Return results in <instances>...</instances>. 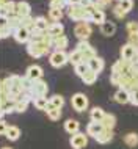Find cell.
Listing matches in <instances>:
<instances>
[{"instance_id":"13","label":"cell","mask_w":138,"mask_h":149,"mask_svg":"<svg viewBox=\"0 0 138 149\" xmlns=\"http://www.w3.org/2000/svg\"><path fill=\"white\" fill-rule=\"evenodd\" d=\"M113 99H115L118 104H123V105H124V104H130V91L119 88V90H116Z\"/></svg>"},{"instance_id":"47","label":"cell","mask_w":138,"mask_h":149,"mask_svg":"<svg viewBox=\"0 0 138 149\" xmlns=\"http://www.w3.org/2000/svg\"><path fill=\"white\" fill-rule=\"evenodd\" d=\"M80 5L82 6H91V5H94V0H82V2H80Z\"/></svg>"},{"instance_id":"40","label":"cell","mask_w":138,"mask_h":149,"mask_svg":"<svg viewBox=\"0 0 138 149\" xmlns=\"http://www.w3.org/2000/svg\"><path fill=\"white\" fill-rule=\"evenodd\" d=\"M121 5V8L125 11V13H129V11L133 8V0H121V2H118Z\"/></svg>"},{"instance_id":"31","label":"cell","mask_w":138,"mask_h":149,"mask_svg":"<svg viewBox=\"0 0 138 149\" xmlns=\"http://www.w3.org/2000/svg\"><path fill=\"white\" fill-rule=\"evenodd\" d=\"M30 102H31V100L27 99L25 96H24L22 99L16 100V113H24V111L27 110V107H28V104H30Z\"/></svg>"},{"instance_id":"7","label":"cell","mask_w":138,"mask_h":149,"mask_svg":"<svg viewBox=\"0 0 138 149\" xmlns=\"http://www.w3.org/2000/svg\"><path fill=\"white\" fill-rule=\"evenodd\" d=\"M88 134H83V132H77V134L71 135V140H69V143H71L72 149H83L86 148L88 144Z\"/></svg>"},{"instance_id":"36","label":"cell","mask_w":138,"mask_h":149,"mask_svg":"<svg viewBox=\"0 0 138 149\" xmlns=\"http://www.w3.org/2000/svg\"><path fill=\"white\" fill-rule=\"evenodd\" d=\"M68 6L66 0H50L49 2V10H64Z\"/></svg>"},{"instance_id":"25","label":"cell","mask_w":138,"mask_h":149,"mask_svg":"<svg viewBox=\"0 0 138 149\" xmlns=\"http://www.w3.org/2000/svg\"><path fill=\"white\" fill-rule=\"evenodd\" d=\"M123 140H124V143L127 144L129 148L138 146V134H135V132H129V134H125Z\"/></svg>"},{"instance_id":"11","label":"cell","mask_w":138,"mask_h":149,"mask_svg":"<svg viewBox=\"0 0 138 149\" xmlns=\"http://www.w3.org/2000/svg\"><path fill=\"white\" fill-rule=\"evenodd\" d=\"M25 75H27V77H30L31 80H39V79H43L44 71H43L41 66H38V64H31V66L27 68Z\"/></svg>"},{"instance_id":"24","label":"cell","mask_w":138,"mask_h":149,"mask_svg":"<svg viewBox=\"0 0 138 149\" xmlns=\"http://www.w3.org/2000/svg\"><path fill=\"white\" fill-rule=\"evenodd\" d=\"M19 136H21V129H19L17 126H10L8 127L5 138H8L10 141H16V140H19Z\"/></svg>"},{"instance_id":"33","label":"cell","mask_w":138,"mask_h":149,"mask_svg":"<svg viewBox=\"0 0 138 149\" xmlns=\"http://www.w3.org/2000/svg\"><path fill=\"white\" fill-rule=\"evenodd\" d=\"M33 104H35V107L38 108V110H44V111H46L47 107H49V99L46 97V96H39V97H36L33 100Z\"/></svg>"},{"instance_id":"22","label":"cell","mask_w":138,"mask_h":149,"mask_svg":"<svg viewBox=\"0 0 138 149\" xmlns=\"http://www.w3.org/2000/svg\"><path fill=\"white\" fill-rule=\"evenodd\" d=\"M14 11H16V2L10 0L6 3H2V8H0V14L2 16H11L14 14Z\"/></svg>"},{"instance_id":"46","label":"cell","mask_w":138,"mask_h":149,"mask_svg":"<svg viewBox=\"0 0 138 149\" xmlns=\"http://www.w3.org/2000/svg\"><path fill=\"white\" fill-rule=\"evenodd\" d=\"M0 126H2V127H0V129H2V136H5L6 135V130H8V127H10V126H8L5 121H3V118H2V121H0Z\"/></svg>"},{"instance_id":"20","label":"cell","mask_w":138,"mask_h":149,"mask_svg":"<svg viewBox=\"0 0 138 149\" xmlns=\"http://www.w3.org/2000/svg\"><path fill=\"white\" fill-rule=\"evenodd\" d=\"M69 46V39L66 35H60L54 38V49L55 50H64Z\"/></svg>"},{"instance_id":"28","label":"cell","mask_w":138,"mask_h":149,"mask_svg":"<svg viewBox=\"0 0 138 149\" xmlns=\"http://www.w3.org/2000/svg\"><path fill=\"white\" fill-rule=\"evenodd\" d=\"M46 113H47V118L50 121H58L60 118H61V115H63L61 108H55V107H47Z\"/></svg>"},{"instance_id":"21","label":"cell","mask_w":138,"mask_h":149,"mask_svg":"<svg viewBox=\"0 0 138 149\" xmlns=\"http://www.w3.org/2000/svg\"><path fill=\"white\" fill-rule=\"evenodd\" d=\"M113 136H115V135H113V130H108V129H105L102 134L97 135L94 140H96V141L99 143V144H107V143H110L112 140H113Z\"/></svg>"},{"instance_id":"10","label":"cell","mask_w":138,"mask_h":149,"mask_svg":"<svg viewBox=\"0 0 138 149\" xmlns=\"http://www.w3.org/2000/svg\"><path fill=\"white\" fill-rule=\"evenodd\" d=\"M104 130H105L104 124L102 123H97V121H90L88 126H86V134L90 136H93V138H96L97 135H100Z\"/></svg>"},{"instance_id":"3","label":"cell","mask_w":138,"mask_h":149,"mask_svg":"<svg viewBox=\"0 0 138 149\" xmlns=\"http://www.w3.org/2000/svg\"><path fill=\"white\" fill-rule=\"evenodd\" d=\"M49 63L54 68H63L64 64L69 63V54H66L64 50H54L49 57Z\"/></svg>"},{"instance_id":"23","label":"cell","mask_w":138,"mask_h":149,"mask_svg":"<svg viewBox=\"0 0 138 149\" xmlns=\"http://www.w3.org/2000/svg\"><path fill=\"white\" fill-rule=\"evenodd\" d=\"M105 115H107V113H105L100 107H93L91 111H90L91 121H97V123H102V119L105 118Z\"/></svg>"},{"instance_id":"51","label":"cell","mask_w":138,"mask_h":149,"mask_svg":"<svg viewBox=\"0 0 138 149\" xmlns=\"http://www.w3.org/2000/svg\"><path fill=\"white\" fill-rule=\"evenodd\" d=\"M118 2H121V0H118Z\"/></svg>"},{"instance_id":"5","label":"cell","mask_w":138,"mask_h":149,"mask_svg":"<svg viewBox=\"0 0 138 149\" xmlns=\"http://www.w3.org/2000/svg\"><path fill=\"white\" fill-rule=\"evenodd\" d=\"M71 104H72V108H74L75 111H79V113H82L88 108V97L83 94V93H75L74 96H72L71 99Z\"/></svg>"},{"instance_id":"42","label":"cell","mask_w":138,"mask_h":149,"mask_svg":"<svg viewBox=\"0 0 138 149\" xmlns=\"http://www.w3.org/2000/svg\"><path fill=\"white\" fill-rule=\"evenodd\" d=\"M127 39H129L127 42H129V44H132V46L138 50V31H137V33H130Z\"/></svg>"},{"instance_id":"16","label":"cell","mask_w":138,"mask_h":149,"mask_svg":"<svg viewBox=\"0 0 138 149\" xmlns=\"http://www.w3.org/2000/svg\"><path fill=\"white\" fill-rule=\"evenodd\" d=\"M64 130H66L69 135H74L77 132H80V123L77 119L69 118V119L64 121Z\"/></svg>"},{"instance_id":"15","label":"cell","mask_w":138,"mask_h":149,"mask_svg":"<svg viewBox=\"0 0 138 149\" xmlns=\"http://www.w3.org/2000/svg\"><path fill=\"white\" fill-rule=\"evenodd\" d=\"M47 35H50L52 38L64 35V25L61 22H50L49 24V29H47Z\"/></svg>"},{"instance_id":"45","label":"cell","mask_w":138,"mask_h":149,"mask_svg":"<svg viewBox=\"0 0 138 149\" xmlns=\"http://www.w3.org/2000/svg\"><path fill=\"white\" fill-rule=\"evenodd\" d=\"M94 2H96V6L99 8V10H104L107 5H110L112 0H94Z\"/></svg>"},{"instance_id":"6","label":"cell","mask_w":138,"mask_h":149,"mask_svg":"<svg viewBox=\"0 0 138 149\" xmlns=\"http://www.w3.org/2000/svg\"><path fill=\"white\" fill-rule=\"evenodd\" d=\"M75 49L82 52V55H83V60H85V61H90L91 58H94L96 55H97L96 49H94V47H93L88 41H79V44L75 46Z\"/></svg>"},{"instance_id":"17","label":"cell","mask_w":138,"mask_h":149,"mask_svg":"<svg viewBox=\"0 0 138 149\" xmlns=\"http://www.w3.org/2000/svg\"><path fill=\"white\" fill-rule=\"evenodd\" d=\"M0 111H2V118L5 115L16 113V100L14 99H8V100H5V102H2V105H0Z\"/></svg>"},{"instance_id":"41","label":"cell","mask_w":138,"mask_h":149,"mask_svg":"<svg viewBox=\"0 0 138 149\" xmlns=\"http://www.w3.org/2000/svg\"><path fill=\"white\" fill-rule=\"evenodd\" d=\"M113 14H115L118 19H124V17H125V14H127V13H125V11L123 10V8H121V5L118 3V5H116L115 8H113Z\"/></svg>"},{"instance_id":"2","label":"cell","mask_w":138,"mask_h":149,"mask_svg":"<svg viewBox=\"0 0 138 149\" xmlns=\"http://www.w3.org/2000/svg\"><path fill=\"white\" fill-rule=\"evenodd\" d=\"M49 50H50V47H49L44 41H41V42L30 41L27 44V52H28V55L33 57V58H41L43 55H46Z\"/></svg>"},{"instance_id":"8","label":"cell","mask_w":138,"mask_h":149,"mask_svg":"<svg viewBox=\"0 0 138 149\" xmlns=\"http://www.w3.org/2000/svg\"><path fill=\"white\" fill-rule=\"evenodd\" d=\"M13 38L17 41L19 44H28L31 39V30H28L27 27H19L14 30Z\"/></svg>"},{"instance_id":"48","label":"cell","mask_w":138,"mask_h":149,"mask_svg":"<svg viewBox=\"0 0 138 149\" xmlns=\"http://www.w3.org/2000/svg\"><path fill=\"white\" fill-rule=\"evenodd\" d=\"M66 2H68V6H69V5H80L82 0H66Z\"/></svg>"},{"instance_id":"50","label":"cell","mask_w":138,"mask_h":149,"mask_svg":"<svg viewBox=\"0 0 138 149\" xmlns=\"http://www.w3.org/2000/svg\"><path fill=\"white\" fill-rule=\"evenodd\" d=\"M2 149H11V148H8V146H3Z\"/></svg>"},{"instance_id":"43","label":"cell","mask_w":138,"mask_h":149,"mask_svg":"<svg viewBox=\"0 0 138 149\" xmlns=\"http://www.w3.org/2000/svg\"><path fill=\"white\" fill-rule=\"evenodd\" d=\"M125 29H127V33L130 35V33H137L138 31V22H129L127 25H125Z\"/></svg>"},{"instance_id":"19","label":"cell","mask_w":138,"mask_h":149,"mask_svg":"<svg viewBox=\"0 0 138 149\" xmlns=\"http://www.w3.org/2000/svg\"><path fill=\"white\" fill-rule=\"evenodd\" d=\"M100 33L104 36H113L116 33V24L115 22H110V21H105L102 25H100Z\"/></svg>"},{"instance_id":"30","label":"cell","mask_w":138,"mask_h":149,"mask_svg":"<svg viewBox=\"0 0 138 149\" xmlns=\"http://www.w3.org/2000/svg\"><path fill=\"white\" fill-rule=\"evenodd\" d=\"M107 21L105 19V13L104 10H96L94 13H93V17H91V22L93 24H97V25H102V24Z\"/></svg>"},{"instance_id":"32","label":"cell","mask_w":138,"mask_h":149,"mask_svg":"<svg viewBox=\"0 0 138 149\" xmlns=\"http://www.w3.org/2000/svg\"><path fill=\"white\" fill-rule=\"evenodd\" d=\"M49 24H50V22H47V19L44 17V16H38V17L35 19V29L43 30V31H47Z\"/></svg>"},{"instance_id":"35","label":"cell","mask_w":138,"mask_h":149,"mask_svg":"<svg viewBox=\"0 0 138 149\" xmlns=\"http://www.w3.org/2000/svg\"><path fill=\"white\" fill-rule=\"evenodd\" d=\"M96 80H97V72L91 71V69L82 77V82L85 85H93V83H96Z\"/></svg>"},{"instance_id":"37","label":"cell","mask_w":138,"mask_h":149,"mask_svg":"<svg viewBox=\"0 0 138 149\" xmlns=\"http://www.w3.org/2000/svg\"><path fill=\"white\" fill-rule=\"evenodd\" d=\"M49 19H50L52 22H61L63 10H49Z\"/></svg>"},{"instance_id":"4","label":"cell","mask_w":138,"mask_h":149,"mask_svg":"<svg viewBox=\"0 0 138 149\" xmlns=\"http://www.w3.org/2000/svg\"><path fill=\"white\" fill-rule=\"evenodd\" d=\"M91 33H93V29L90 22H77V25L74 27V35L75 38H79V41H88Z\"/></svg>"},{"instance_id":"39","label":"cell","mask_w":138,"mask_h":149,"mask_svg":"<svg viewBox=\"0 0 138 149\" xmlns=\"http://www.w3.org/2000/svg\"><path fill=\"white\" fill-rule=\"evenodd\" d=\"M35 19L31 16H27V17H22V27H27L28 30H35Z\"/></svg>"},{"instance_id":"27","label":"cell","mask_w":138,"mask_h":149,"mask_svg":"<svg viewBox=\"0 0 138 149\" xmlns=\"http://www.w3.org/2000/svg\"><path fill=\"white\" fill-rule=\"evenodd\" d=\"M82 61H85V60H83V55H82V52H80V50L74 49L72 52H69V63H71V64L77 66V64L82 63Z\"/></svg>"},{"instance_id":"29","label":"cell","mask_w":138,"mask_h":149,"mask_svg":"<svg viewBox=\"0 0 138 149\" xmlns=\"http://www.w3.org/2000/svg\"><path fill=\"white\" fill-rule=\"evenodd\" d=\"M102 124H104L105 129H108V130H113V129H115V126H116V118H115V115L107 113V115H105V118L102 119Z\"/></svg>"},{"instance_id":"12","label":"cell","mask_w":138,"mask_h":149,"mask_svg":"<svg viewBox=\"0 0 138 149\" xmlns=\"http://www.w3.org/2000/svg\"><path fill=\"white\" fill-rule=\"evenodd\" d=\"M31 6L28 5L27 2H24V0H21V2H16V11L14 14L21 16V17H27V16H31Z\"/></svg>"},{"instance_id":"18","label":"cell","mask_w":138,"mask_h":149,"mask_svg":"<svg viewBox=\"0 0 138 149\" xmlns=\"http://www.w3.org/2000/svg\"><path fill=\"white\" fill-rule=\"evenodd\" d=\"M88 66H90V69L91 71H94V72H97V74H99V72H102V69H104V66H105V61L100 57H96L94 58H91L90 61H88Z\"/></svg>"},{"instance_id":"26","label":"cell","mask_w":138,"mask_h":149,"mask_svg":"<svg viewBox=\"0 0 138 149\" xmlns=\"http://www.w3.org/2000/svg\"><path fill=\"white\" fill-rule=\"evenodd\" d=\"M64 105V97L60 94H54L49 97V107H55V108H63Z\"/></svg>"},{"instance_id":"14","label":"cell","mask_w":138,"mask_h":149,"mask_svg":"<svg viewBox=\"0 0 138 149\" xmlns=\"http://www.w3.org/2000/svg\"><path fill=\"white\" fill-rule=\"evenodd\" d=\"M135 52L137 49L132 46V44H124L123 47H121V50H119V54H121V58L125 60V61H132V58H133V55H135Z\"/></svg>"},{"instance_id":"9","label":"cell","mask_w":138,"mask_h":149,"mask_svg":"<svg viewBox=\"0 0 138 149\" xmlns=\"http://www.w3.org/2000/svg\"><path fill=\"white\" fill-rule=\"evenodd\" d=\"M31 91H33L35 97H39V96H46V97H47V93H49V85H47V82H44L43 79L35 80Z\"/></svg>"},{"instance_id":"38","label":"cell","mask_w":138,"mask_h":149,"mask_svg":"<svg viewBox=\"0 0 138 149\" xmlns=\"http://www.w3.org/2000/svg\"><path fill=\"white\" fill-rule=\"evenodd\" d=\"M13 33H14V29H11L10 25H0V36H2V39L13 36Z\"/></svg>"},{"instance_id":"44","label":"cell","mask_w":138,"mask_h":149,"mask_svg":"<svg viewBox=\"0 0 138 149\" xmlns=\"http://www.w3.org/2000/svg\"><path fill=\"white\" fill-rule=\"evenodd\" d=\"M130 104L138 107V90H132L130 91Z\"/></svg>"},{"instance_id":"49","label":"cell","mask_w":138,"mask_h":149,"mask_svg":"<svg viewBox=\"0 0 138 149\" xmlns=\"http://www.w3.org/2000/svg\"><path fill=\"white\" fill-rule=\"evenodd\" d=\"M132 63H133V64H138V50L135 52V55H133V58H132Z\"/></svg>"},{"instance_id":"34","label":"cell","mask_w":138,"mask_h":149,"mask_svg":"<svg viewBox=\"0 0 138 149\" xmlns=\"http://www.w3.org/2000/svg\"><path fill=\"white\" fill-rule=\"evenodd\" d=\"M74 71H75V74L79 75L80 79H82L83 75L86 74L88 71H90V66H88V61H82V63H79L77 66H74Z\"/></svg>"},{"instance_id":"1","label":"cell","mask_w":138,"mask_h":149,"mask_svg":"<svg viewBox=\"0 0 138 149\" xmlns=\"http://www.w3.org/2000/svg\"><path fill=\"white\" fill-rule=\"evenodd\" d=\"M68 16L74 22H91L93 14L88 13V10L82 5H69Z\"/></svg>"}]
</instances>
